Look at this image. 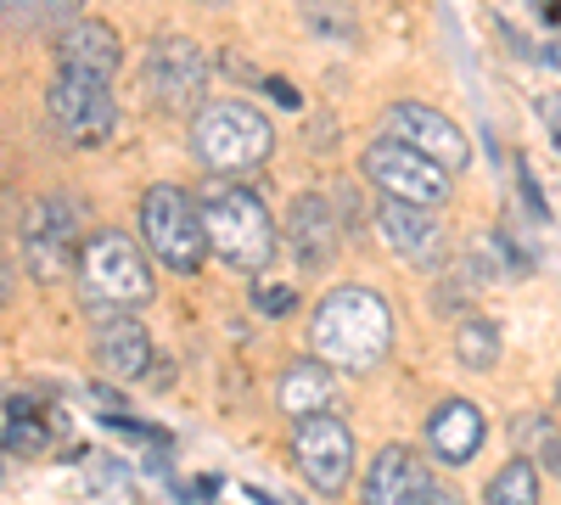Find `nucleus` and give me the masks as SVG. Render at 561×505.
<instances>
[{
	"label": "nucleus",
	"instance_id": "f257e3e1",
	"mask_svg": "<svg viewBox=\"0 0 561 505\" xmlns=\"http://www.w3.org/2000/svg\"><path fill=\"white\" fill-rule=\"evenodd\" d=\"M309 348L320 365H337L348 377L377 371L393 348V303L370 287L325 292L314 320H309Z\"/></svg>",
	"mask_w": 561,
	"mask_h": 505
},
{
	"label": "nucleus",
	"instance_id": "412c9836",
	"mask_svg": "<svg viewBox=\"0 0 561 505\" xmlns=\"http://www.w3.org/2000/svg\"><path fill=\"white\" fill-rule=\"evenodd\" d=\"M489 505H539V467L511 455V461L489 478Z\"/></svg>",
	"mask_w": 561,
	"mask_h": 505
},
{
	"label": "nucleus",
	"instance_id": "ddd939ff",
	"mask_svg": "<svg viewBox=\"0 0 561 505\" xmlns=\"http://www.w3.org/2000/svg\"><path fill=\"white\" fill-rule=\"evenodd\" d=\"M433 494H438V483H433L427 461L404 444H388L359 478V505H433Z\"/></svg>",
	"mask_w": 561,
	"mask_h": 505
},
{
	"label": "nucleus",
	"instance_id": "dca6fc26",
	"mask_svg": "<svg viewBox=\"0 0 561 505\" xmlns=\"http://www.w3.org/2000/svg\"><path fill=\"white\" fill-rule=\"evenodd\" d=\"M57 57H62V73H84V79H113L118 62H124V39L113 23H96V18H79L62 28L57 39Z\"/></svg>",
	"mask_w": 561,
	"mask_h": 505
},
{
	"label": "nucleus",
	"instance_id": "423d86ee",
	"mask_svg": "<svg viewBox=\"0 0 561 505\" xmlns=\"http://www.w3.org/2000/svg\"><path fill=\"white\" fill-rule=\"evenodd\" d=\"M359 174L377 186L388 203H410V208H438L449 197V174L438 163H427L421 152L388 141V135H377V141L365 147L359 158Z\"/></svg>",
	"mask_w": 561,
	"mask_h": 505
},
{
	"label": "nucleus",
	"instance_id": "393cba45",
	"mask_svg": "<svg viewBox=\"0 0 561 505\" xmlns=\"http://www.w3.org/2000/svg\"><path fill=\"white\" fill-rule=\"evenodd\" d=\"M517 186H523V203H528V214H534V219H545L550 208H545V197H539V186H534V169H528V163H517Z\"/></svg>",
	"mask_w": 561,
	"mask_h": 505
},
{
	"label": "nucleus",
	"instance_id": "9d476101",
	"mask_svg": "<svg viewBox=\"0 0 561 505\" xmlns=\"http://www.w3.org/2000/svg\"><path fill=\"white\" fill-rule=\"evenodd\" d=\"M23 259L39 282H62L79 259V203L39 197L23 219Z\"/></svg>",
	"mask_w": 561,
	"mask_h": 505
},
{
	"label": "nucleus",
	"instance_id": "473e14b6",
	"mask_svg": "<svg viewBox=\"0 0 561 505\" xmlns=\"http://www.w3.org/2000/svg\"><path fill=\"white\" fill-rule=\"evenodd\" d=\"M556 399H561V377H556Z\"/></svg>",
	"mask_w": 561,
	"mask_h": 505
},
{
	"label": "nucleus",
	"instance_id": "7ed1b4c3",
	"mask_svg": "<svg viewBox=\"0 0 561 505\" xmlns=\"http://www.w3.org/2000/svg\"><path fill=\"white\" fill-rule=\"evenodd\" d=\"M192 152H197L203 169H214L219 180H230V174L259 169L275 152V129L248 102H208L192 118Z\"/></svg>",
	"mask_w": 561,
	"mask_h": 505
},
{
	"label": "nucleus",
	"instance_id": "a878e982",
	"mask_svg": "<svg viewBox=\"0 0 561 505\" xmlns=\"http://www.w3.org/2000/svg\"><path fill=\"white\" fill-rule=\"evenodd\" d=\"M270 96H275L280 107H298V90H293L287 79H270Z\"/></svg>",
	"mask_w": 561,
	"mask_h": 505
},
{
	"label": "nucleus",
	"instance_id": "c85d7f7f",
	"mask_svg": "<svg viewBox=\"0 0 561 505\" xmlns=\"http://www.w3.org/2000/svg\"><path fill=\"white\" fill-rule=\"evenodd\" d=\"M214 489H219V478H203V483H192V500H214Z\"/></svg>",
	"mask_w": 561,
	"mask_h": 505
},
{
	"label": "nucleus",
	"instance_id": "2f4dec72",
	"mask_svg": "<svg viewBox=\"0 0 561 505\" xmlns=\"http://www.w3.org/2000/svg\"><path fill=\"white\" fill-rule=\"evenodd\" d=\"M433 505H455V500H449V494H444V489H438V494H433Z\"/></svg>",
	"mask_w": 561,
	"mask_h": 505
},
{
	"label": "nucleus",
	"instance_id": "a211bd4d",
	"mask_svg": "<svg viewBox=\"0 0 561 505\" xmlns=\"http://www.w3.org/2000/svg\"><path fill=\"white\" fill-rule=\"evenodd\" d=\"M332 399H337V382H332V365H320V359L287 365V371H280V382H275V404L287 410L293 422L332 416Z\"/></svg>",
	"mask_w": 561,
	"mask_h": 505
},
{
	"label": "nucleus",
	"instance_id": "7c9ffc66",
	"mask_svg": "<svg viewBox=\"0 0 561 505\" xmlns=\"http://www.w3.org/2000/svg\"><path fill=\"white\" fill-rule=\"evenodd\" d=\"M23 7V0H0V12H18Z\"/></svg>",
	"mask_w": 561,
	"mask_h": 505
},
{
	"label": "nucleus",
	"instance_id": "bb28decb",
	"mask_svg": "<svg viewBox=\"0 0 561 505\" xmlns=\"http://www.w3.org/2000/svg\"><path fill=\"white\" fill-rule=\"evenodd\" d=\"M12 287H18V282H12V264H7V248H0V303L12 298Z\"/></svg>",
	"mask_w": 561,
	"mask_h": 505
},
{
	"label": "nucleus",
	"instance_id": "f3484780",
	"mask_svg": "<svg viewBox=\"0 0 561 505\" xmlns=\"http://www.w3.org/2000/svg\"><path fill=\"white\" fill-rule=\"evenodd\" d=\"M90 354H96V365L113 377V382H135V377H152V337L140 320L129 314H113L96 326V343H90Z\"/></svg>",
	"mask_w": 561,
	"mask_h": 505
},
{
	"label": "nucleus",
	"instance_id": "f8f14e48",
	"mask_svg": "<svg viewBox=\"0 0 561 505\" xmlns=\"http://www.w3.org/2000/svg\"><path fill=\"white\" fill-rule=\"evenodd\" d=\"M377 231L410 269H444V259H449V231L433 208H410V203L382 197L377 203Z\"/></svg>",
	"mask_w": 561,
	"mask_h": 505
},
{
	"label": "nucleus",
	"instance_id": "4be33fe9",
	"mask_svg": "<svg viewBox=\"0 0 561 505\" xmlns=\"http://www.w3.org/2000/svg\"><path fill=\"white\" fill-rule=\"evenodd\" d=\"M455 354H460V365H472V371H494L500 365V332L489 326V320H460Z\"/></svg>",
	"mask_w": 561,
	"mask_h": 505
},
{
	"label": "nucleus",
	"instance_id": "4468645a",
	"mask_svg": "<svg viewBox=\"0 0 561 505\" xmlns=\"http://www.w3.org/2000/svg\"><path fill=\"white\" fill-rule=\"evenodd\" d=\"M337 242H343V231H337V208L325 203L320 192H304V197H293V208H287V248H293V259L304 264V269H325L337 259Z\"/></svg>",
	"mask_w": 561,
	"mask_h": 505
},
{
	"label": "nucleus",
	"instance_id": "f03ea898",
	"mask_svg": "<svg viewBox=\"0 0 561 505\" xmlns=\"http://www.w3.org/2000/svg\"><path fill=\"white\" fill-rule=\"evenodd\" d=\"M197 219H203V242L219 264L242 269V275H264V264L280 248V231L270 208L259 203V192L237 186V180H214L197 197Z\"/></svg>",
	"mask_w": 561,
	"mask_h": 505
},
{
	"label": "nucleus",
	"instance_id": "20e7f679",
	"mask_svg": "<svg viewBox=\"0 0 561 505\" xmlns=\"http://www.w3.org/2000/svg\"><path fill=\"white\" fill-rule=\"evenodd\" d=\"M79 287H84V303H96L102 314H124V309H140L152 298V264L124 231H96L84 237L79 259Z\"/></svg>",
	"mask_w": 561,
	"mask_h": 505
},
{
	"label": "nucleus",
	"instance_id": "aec40b11",
	"mask_svg": "<svg viewBox=\"0 0 561 505\" xmlns=\"http://www.w3.org/2000/svg\"><path fill=\"white\" fill-rule=\"evenodd\" d=\"M511 438H517V455L528 461V455H539V467L561 478V427L550 416H523L511 422Z\"/></svg>",
	"mask_w": 561,
	"mask_h": 505
},
{
	"label": "nucleus",
	"instance_id": "cd10ccee",
	"mask_svg": "<svg viewBox=\"0 0 561 505\" xmlns=\"http://www.w3.org/2000/svg\"><path fill=\"white\" fill-rule=\"evenodd\" d=\"M84 7V0H45V12H51V18H68V12H79Z\"/></svg>",
	"mask_w": 561,
	"mask_h": 505
},
{
	"label": "nucleus",
	"instance_id": "b1692460",
	"mask_svg": "<svg viewBox=\"0 0 561 505\" xmlns=\"http://www.w3.org/2000/svg\"><path fill=\"white\" fill-rule=\"evenodd\" d=\"M539 118L550 129V147L561 152V90H550V96H539Z\"/></svg>",
	"mask_w": 561,
	"mask_h": 505
},
{
	"label": "nucleus",
	"instance_id": "6e6552de",
	"mask_svg": "<svg viewBox=\"0 0 561 505\" xmlns=\"http://www.w3.org/2000/svg\"><path fill=\"white\" fill-rule=\"evenodd\" d=\"M147 102L152 107H169V113H185V107H203V90H208V57L197 51V39L185 34H163L152 39L147 51Z\"/></svg>",
	"mask_w": 561,
	"mask_h": 505
},
{
	"label": "nucleus",
	"instance_id": "9b49d317",
	"mask_svg": "<svg viewBox=\"0 0 561 505\" xmlns=\"http://www.w3.org/2000/svg\"><path fill=\"white\" fill-rule=\"evenodd\" d=\"M293 461L320 494H343L354 478V433L337 416H309L293 427Z\"/></svg>",
	"mask_w": 561,
	"mask_h": 505
},
{
	"label": "nucleus",
	"instance_id": "6ab92c4d",
	"mask_svg": "<svg viewBox=\"0 0 561 505\" xmlns=\"http://www.w3.org/2000/svg\"><path fill=\"white\" fill-rule=\"evenodd\" d=\"M45 444H51V427H45V404L28 399V393H12V399H7V449L39 455Z\"/></svg>",
	"mask_w": 561,
	"mask_h": 505
},
{
	"label": "nucleus",
	"instance_id": "c756f323",
	"mask_svg": "<svg viewBox=\"0 0 561 505\" xmlns=\"http://www.w3.org/2000/svg\"><path fill=\"white\" fill-rule=\"evenodd\" d=\"M545 62H556V68H561V39H556V45H545Z\"/></svg>",
	"mask_w": 561,
	"mask_h": 505
},
{
	"label": "nucleus",
	"instance_id": "2eb2a0df",
	"mask_svg": "<svg viewBox=\"0 0 561 505\" xmlns=\"http://www.w3.org/2000/svg\"><path fill=\"white\" fill-rule=\"evenodd\" d=\"M483 438H489V422L472 399H444L427 416V455L444 467H466L483 449Z\"/></svg>",
	"mask_w": 561,
	"mask_h": 505
},
{
	"label": "nucleus",
	"instance_id": "39448f33",
	"mask_svg": "<svg viewBox=\"0 0 561 505\" xmlns=\"http://www.w3.org/2000/svg\"><path fill=\"white\" fill-rule=\"evenodd\" d=\"M140 242H147V259H158L174 275H197L208 259L203 242V219H197V197L185 186H147L140 192Z\"/></svg>",
	"mask_w": 561,
	"mask_h": 505
},
{
	"label": "nucleus",
	"instance_id": "5701e85b",
	"mask_svg": "<svg viewBox=\"0 0 561 505\" xmlns=\"http://www.w3.org/2000/svg\"><path fill=\"white\" fill-rule=\"evenodd\" d=\"M253 303H259V309H264L270 320H280V314H293V309H298V292H293L287 282H259Z\"/></svg>",
	"mask_w": 561,
	"mask_h": 505
},
{
	"label": "nucleus",
	"instance_id": "1a4fd4ad",
	"mask_svg": "<svg viewBox=\"0 0 561 505\" xmlns=\"http://www.w3.org/2000/svg\"><path fill=\"white\" fill-rule=\"evenodd\" d=\"M382 129H388V141L421 152L427 163H438L444 174H455V169L472 163V141H466V129H460L449 113L427 107V102H393L388 118H382Z\"/></svg>",
	"mask_w": 561,
	"mask_h": 505
},
{
	"label": "nucleus",
	"instance_id": "0eeeda50",
	"mask_svg": "<svg viewBox=\"0 0 561 505\" xmlns=\"http://www.w3.org/2000/svg\"><path fill=\"white\" fill-rule=\"evenodd\" d=\"M45 113H51L62 141H73V147H107L118 135V102H113L107 79L57 73V84L45 90Z\"/></svg>",
	"mask_w": 561,
	"mask_h": 505
}]
</instances>
